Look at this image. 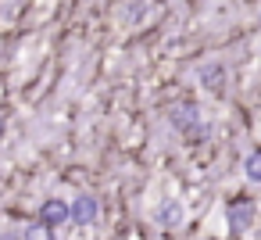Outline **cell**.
Segmentation results:
<instances>
[{
  "label": "cell",
  "instance_id": "1",
  "mask_svg": "<svg viewBox=\"0 0 261 240\" xmlns=\"http://www.w3.org/2000/svg\"><path fill=\"white\" fill-rule=\"evenodd\" d=\"M168 122H172V129L182 133L190 143H200V140L207 136V126L200 122V108H197L193 101H179V104H172Z\"/></svg>",
  "mask_w": 261,
  "mask_h": 240
},
{
  "label": "cell",
  "instance_id": "2",
  "mask_svg": "<svg viewBox=\"0 0 261 240\" xmlns=\"http://www.w3.org/2000/svg\"><path fill=\"white\" fill-rule=\"evenodd\" d=\"M254 215H257L254 201H247V197H232V201L225 204V226H229V233H247L250 222H254Z\"/></svg>",
  "mask_w": 261,
  "mask_h": 240
},
{
  "label": "cell",
  "instance_id": "3",
  "mask_svg": "<svg viewBox=\"0 0 261 240\" xmlns=\"http://www.w3.org/2000/svg\"><path fill=\"white\" fill-rule=\"evenodd\" d=\"M72 219V204L68 201H58V197H50V201H43L40 204V222H47L50 229H58L61 222H68Z\"/></svg>",
  "mask_w": 261,
  "mask_h": 240
},
{
  "label": "cell",
  "instance_id": "4",
  "mask_svg": "<svg viewBox=\"0 0 261 240\" xmlns=\"http://www.w3.org/2000/svg\"><path fill=\"white\" fill-rule=\"evenodd\" d=\"M97 197H90V194H83V197H75V204H72V222L75 226H93L97 222Z\"/></svg>",
  "mask_w": 261,
  "mask_h": 240
},
{
  "label": "cell",
  "instance_id": "5",
  "mask_svg": "<svg viewBox=\"0 0 261 240\" xmlns=\"http://www.w3.org/2000/svg\"><path fill=\"white\" fill-rule=\"evenodd\" d=\"M158 222H161L165 229H179V226H182V201H165V204L158 208Z\"/></svg>",
  "mask_w": 261,
  "mask_h": 240
},
{
  "label": "cell",
  "instance_id": "6",
  "mask_svg": "<svg viewBox=\"0 0 261 240\" xmlns=\"http://www.w3.org/2000/svg\"><path fill=\"white\" fill-rule=\"evenodd\" d=\"M200 86H207L211 93H218V90L225 86V68H222L218 61L204 65V68H200Z\"/></svg>",
  "mask_w": 261,
  "mask_h": 240
},
{
  "label": "cell",
  "instance_id": "7",
  "mask_svg": "<svg viewBox=\"0 0 261 240\" xmlns=\"http://www.w3.org/2000/svg\"><path fill=\"white\" fill-rule=\"evenodd\" d=\"M243 172H247V179H250V183H261V147L247 154V161H243Z\"/></svg>",
  "mask_w": 261,
  "mask_h": 240
},
{
  "label": "cell",
  "instance_id": "8",
  "mask_svg": "<svg viewBox=\"0 0 261 240\" xmlns=\"http://www.w3.org/2000/svg\"><path fill=\"white\" fill-rule=\"evenodd\" d=\"M25 240H54V229H50L47 222H40V219H36V222L25 229Z\"/></svg>",
  "mask_w": 261,
  "mask_h": 240
},
{
  "label": "cell",
  "instance_id": "9",
  "mask_svg": "<svg viewBox=\"0 0 261 240\" xmlns=\"http://www.w3.org/2000/svg\"><path fill=\"white\" fill-rule=\"evenodd\" d=\"M257 22H261V15H257Z\"/></svg>",
  "mask_w": 261,
  "mask_h": 240
}]
</instances>
